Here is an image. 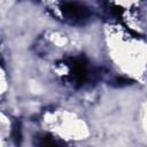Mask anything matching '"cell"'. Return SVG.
Here are the masks:
<instances>
[{
	"mask_svg": "<svg viewBox=\"0 0 147 147\" xmlns=\"http://www.w3.org/2000/svg\"><path fill=\"white\" fill-rule=\"evenodd\" d=\"M61 10L68 18L75 22L86 20L90 16L88 8L78 2H63L61 5Z\"/></svg>",
	"mask_w": 147,
	"mask_h": 147,
	"instance_id": "6da1fadb",
	"label": "cell"
},
{
	"mask_svg": "<svg viewBox=\"0 0 147 147\" xmlns=\"http://www.w3.org/2000/svg\"><path fill=\"white\" fill-rule=\"evenodd\" d=\"M70 75L75 83L82 85L87 78V63L84 57H75L69 62Z\"/></svg>",
	"mask_w": 147,
	"mask_h": 147,
	"instance_id": "7a4b0ae2",
	"label": "cell"
},
{
	"mask_svg": "<svg viewBox=\"0 0 147 147\" xmlns=\"http://www.w3.org/2000/svg\"><path fill=\"white\" fill-rule=\"evenodd\" d=\"M36 138H37L39 147H63L53 137H51L48 134H41V136L36 137Z\"/></svg>",
	"mask_w": 147,
	"mask_h": 147,
	"instance_id": "3957f363",
	"label": "cell"
},
{
	"mask_svg": "<svg viewBox=\"0 0 147 147\" xmlns=\"http://www.w3.org/2000/svg\"><path fill=\"white\" fill-rule=\"evenodd\" d=\"M11 139L16 147H20L22 144V127L21 122L15 121L11 125Z\"/></svg>",
	"mask_w": 147,
	"mask_h": 147,
	"instance_id": "277c9868",
	"label": "cell"
},
{
	"mask_svg": "<svg viewBox=\"0 0 147 147\" xmlns=\"http://www.w3.org/2000/svg\"><path fill=\"white\" fill-rule=\"evenodd\" d=\"M129 84H130V79L124 78V77H116L111 82V85H114V86H125Z\"/></svg>",
	"mask_w": 147,
	"mask_h": 147,
	"instance_id": "5b68a950",
	"label": "cell"
}]
</instances>
